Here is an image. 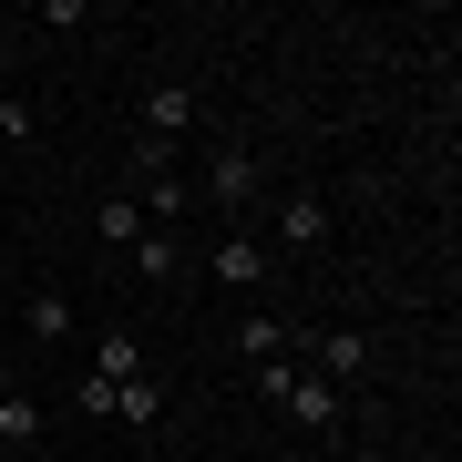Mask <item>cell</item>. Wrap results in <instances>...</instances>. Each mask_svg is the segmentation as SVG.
Instances as JSON below:
<instances>
[{
	"label": "cell",
	"instance_id": "cell-12",
	"mask_svg": "<svg viewBox=\"0 0 462 462\" xmlns=\"http://www.w3.org/2000/svg\"><path fill=\"white\" fill-rule=\"evenodd\" d=\"M124 257L144 267V278H175V267H185V236H165V226H144V236H134Z\"/></svg>",
	"mask_w": 462,
	"mask_h": 462
},
{
	"label": "cell",
	"instance_id": "cell-10",
	"mask_svg": "<svg viewBox=\"0 0 462 462\" xmlns=\"http://www.w3.org/2000/svg\"><path fill=\"white\" fill-rule=\"evenodd\" d=\"M236 349H247V360H288L298 329H288V319H267V309H247V319H236Z\"/></svg>",
	"mask_w": 462,
	"mask_h": 462
},
{
	"label": "cell",
	"instance_id": "cell-16",
	"mask_svg": "<svg viewBox=\"0 0 462 462\" xmlns=\"http://www.w3.org/2000/svg\"><path fill=\"white\" fill-rule=\"evenodd\" d=\"M0 144H32V103L21 93H0Z\"/></svg>",
	"mask_w": 462,
	"mask_h": 462
},
{
	"label": "cell",
	"instance_id": "cell-13",
	"mask_svg": "<svg viewBox=\"0 0 462 462\" xmlns=\"http://www.w3.org/2000/svg\"><path fill=\"white\" fill-rule=\"evenodd\" d=\"M185 175V144H154V134H134V185H165Z\"/></svg>",
	"mask_w": 462,
	"mask_h": 462
},
{
	"label": "cell",
	"instance_id": "cell-15",
	"mask_svg": "<svg viewBox=\"0 0 462 462\" xmlns=\"http://www.w3.org/2000/svg\"><path fill=\"white\" fill-rule=\"evenodd\" d=\"M32 21H42V32H83V21H93V0H42Z\"/></svg>",
	"mask_w": 462,
	"mask_h": 462
},
{
	"label": "cell",
	"instance_id": "cell-4",
	"mask_svg": "<svg viewBox=\"0 0 462 462\" xmlns=\"http://www.w3.org/2000/svg\"><path fill=\"white\" fill-rule=\"evenodd\" d=\"M267 267H278V257H267V236H247V226H226V236H216V257H206V278L247 298V288H267Z\"/></svg>",
	"mask_w": 462,
	"mask_h": 462
},
{
	"label": "cell",
	"instance_id": "cell-14",
	"mask_svg": "<svg viewBox=\"0 0 462 462\" xmlns=\"http://www.w3.org/2000/svg\"><path fill=\"white\" fill-rule=\"evenodd\" d=\"M93 236H103V247H134V236H144V206H134V196H103Z\"/></svg>",
	"mask_w": 462,
	"mask_h": 462
},
{
	"label": "cell",
	"instance_id": "cell-1",
	"mask_svg": "<svg viewBox=\"0 0 462 462\" xmlns=\"http://www.w3.org/2000/svg\"><path fill=\"white\" fill-rule=\"evenodd\" d=\"M257 401H278L298 431H339L349 421V391H329V380L298 370V360H257Z\"/></svg>",
	"mask_w": 462,
	"mask_h": 462
},
{
	"label": "cell",
	"instance_id": "cell-6",
	"mask_svg": "<svg viewBox=\"0 0 462 462\" xmlns=\"http://www.w3.org/2000/svg\"><path fill=\"white\" fill-rule=\"evenodd\" d=\"M309 360H319V380H329V391H360V380H370V339H360V329H319Z\"/></svg>",
	"mask_w": 462,
	"mask_h": 462
},
{
	"label": "cell",
	"instance_id": "cell-17",
	"mask_svg": "<svg viewBox=\"0 0 462 462\" xmlns=\"http://www.w3.org/2000/svg\"><path fill=\"white\" fill-rule=\"evenodd\" d=\"M0 380H11V360H0Z\"/></svg>",
	"mask_w": 462,
	"mask_h": 462
},
{
	"label": "cell",
	"instance_id": "cell-3",
	"mask_svg": "<svg viewBox=\"0 0 462 462\" xmlns=\"http://www.w3.org/2000/svg\"><path fill=\"white\" fill-rule=\"evenodd\" d=\"M329 236H339V206L309 196V185H288V196H278V247H288V257H319ZM278 247H267V257H278Z\"/></svg>",
	"mask_w": 462,
	"mask_h": 462
},
{
	"label": "cell",
	"instance_id": "cell-11",
	"mask_svg": "<svg viewBox=\"0 0 462 462\" xmlns=\"http://www.w3.org/2000/svg\"><path fill=\"white\" fill-rule=\"evenodd\" d=\"M21 319H32V349H62V339H72V298H62V288H32Z\"/></svg>",
	"mask_w": 462,
	"mask_h": 462
},
{
	"label": "cell",
	"instance_id": "cell-2",
	"mask_svg": "<svg viewBox=\"0 0 462 462\" xmlns=\"http://www.w3.org/2000/svg\"><path fill=\"white\" fill-rule=\"evenodd\" d=\"M196 196H206L216 216H247V206L267 196V154H257V144H236V134H216V144H206V175H196Z\"/></svg>",
	"mask_w": 462,
	"mask_h": 462
},
{
	"label": "cell",
	"instance_id": "cell-7",
	"mask_svg": "<svg viewBox=\"0 0 462 462\" xmlns=\"http://www.w3.org/2000/svg\"><path fill=\"white\" fill-rule=\"evenodd\" d=\"M134 206H144V226L185 236V206H196V175H165V185H134Z\"/></svg>",
	"mask_w": 462,
	"mask_h": 462
},
{
	"label": "cell",
	"instance_id": "cell-8",
	"mask_svg": "<svg viewBox=\"0 0 462 462\" xmlns=\"http://www.w3.org/2000/svg\"><path fill=\"white\" fill-rule=\"evenodd\" d=\"M114 421H124V431H154V421H165V380H154V370H134L124 391H114Z\"/></svg>",
	"mask_w": 462,
	"mask_h": 462
},
{
	"label": "cell",
	"instance_id": "cell-5",
	"mask_svg": "<svg viewBox=\"0 0 462 462\" xmlns=\"http://www.w3.org/2000/svg\"><path fill=\"white\" fill-rule=\"evenodd\" d=\"M134 114H144V124H134V134H154V144H196V93H185V83H154L144 103H134Z\"/></svg>",
	"mask_w": 462,
	"mask_h": 462
},
{
	"label": "cell",
	"instance_id": "cell-9",
	"mask_svg": "<svg viewBox=\"0 0 462 462\" xmlns=\"http://www.w3.org/2000/svg\"><path fill=\"white\" fill-rule=\"evenodd\" d=\"M0 442H11V452H32V442H42V401L21 391V380H0Z\"/></svg>",
	"mask_w": 462,
	"mask_h": 462
}]
</instances>
